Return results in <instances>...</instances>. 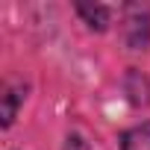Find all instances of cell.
I'll use <instances>...</instances> for the list:
<instances>
[{
	"mask_svg": "<svg viewBox=\"0 0 150 150\" xmlns=\"http://www.w3.org/2000/svg\"><path fill=\"white\" fill-rule=\"evenodd\" d=\"M121 38L129 50L150 44V3H127L121 12Z\"/></svg>",
	"mask_w": 150,
	"mask_h": 150,
	"instance_id": "cell-1",
	"label": "cell"
},
{
	"mask_svg": "<svg viewBox=\"0 0 150 150\" xmlns=\"http://www.w3.org/2000/svg\"><path fill=\"white\" fill-rule=\"evenodd\" d=\"M77 15L88 24V30L94 33H103L109 24H112V9L103 6V3H77Z\"/></svg>",
	"mask_w": 150,
	"mask_h": 150,
	"instance_id": "cell-2",
	"label": "cell"
},
{
	"mask_svg": "<svg viewBox=\"0 0 150 150\" xmlns=\"http://www.w3.org/2000/svg\"><path fill=\"white\" fill-rule=\"evenodd\" d=\"M24 91H27L24 83H9V86L3 88V112H0L3 127H12V124H15V115H18V106H21V100H24Z\"/></svg>",
	"mask_w": 150,
	"mask_h": 150,
	"instance_id": "cell-3",
	"label": "cell"
},
{
	"mask_svg": "<svg viewBox=\"0 0 150 150\" xmlns=\"http://www.w3.org/2000/svg\"><path fill=\"white\" fill-rule=\"evenodd\" d=\"M127 94L135 106H150V80L141 77L135 68L127 74Z\"/></svg>",
	"mask_w": 150,
	"mask_h": 150,
	"instance_id": "cell-4",
	"label": "cell"
},
{
	"mask_svg": "<svg viewBox=\"0 0 150 150\" xmlns=\"http://www.w3.org/2000/svg\"><path fill=\"white\" fill-rule=\"evenodd\" d=\"M121 150H150V121L127 129L121 135Z\"/></svg>",
	"mask_w": 150,
	"mask_h": 150,
	"instance_id": "cell-5",
	"label": "cell"
},
{
	"mask_svg": "<svg viewBox=\"0 0 150 150\" xmlns=\"http://www.w3.org/2000/svg\"><path fill=\"white\" fill-rule=\"evenodd\" d=\"M62 150H91V144L80 135V132H71L68 138H65V144H62Z\"/></svg>",
	"mask_w": 150,
	"mask_h": 150,
	"instance_id": "cell-6",
	"label": "cell"
}]
</instances>
